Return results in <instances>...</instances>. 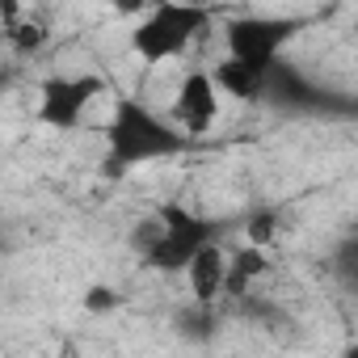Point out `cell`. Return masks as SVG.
<instances>
[{
  "label": "cell",
  "instance_id": "30bf717a",
  "mask_svg": "<svg viewBox=\"0 0 358 358\" xmlns=\"http://www.w3.org/2000/svg\"><path fill=\"white\" fill-rule=\"evenodd\" d=\"M5 38H9V47H13L17 55H38V51L47 47V38H51V26L30 13V17H22L13 30H5Z\"/></svg>",
  "mask_w": 358,
  "mask_h": 358
},
{
  "label": "cell",
  "instance_id": "7a4b0ae2",
  "mask_svg": "<svg viewBox=\"0 0 358 358\" xmlns=\"http://www.w3.org/2000/svg\"><path fill=\"white\" fill-rule=\"evenodd\" d=\"M211 13L203 5H186V0H160L143 17H135L131 30V51L143 64H169L182 59L199 38H207Z\"/></svg>",
  "mask_w": 358,
  "mask_h": 358
},
{
  "label": "cell",
  "instance_id": "4fadbf2b",
  "mask_svg": "<svg viewBox=\"0 0 358 358\" xmlns=\"http://www.w3.org/2000/svg\"><path fill=\"white\" fill-rule=\"evenodd\" d=\"M85 308H89V312H114V308H118V291H110V287H89V291H85Z\"/></svg>",
  "mask_w": 358,
  "mask_h": 358
},
{
  "label": "cell",
  "instance_id": "52a82bcc",
  "mask_svg": "<svg viewBox=\"0 0 358 358\" xmlns=\"http://www.w3.org/2000/svg\"><path fill=\"white\" fill-rule=\"evenodd\" d=\"M186 282H190V295L199 303H215L228 291V257L215 241L194 253V262L186 266Z\"/></svg>",
  "mask_w": 358,
  "mask_h": 358
},
{
  "label": "cell",
  "instance_id": "8fae6325",
  "mask_svg": "<svg viewBox=\"0 0 358 358\" xmlns=\"http://www.w3.org/2000/svg\"><path fill=\"white\" fill-rule=\"evenodd\" d=\"M333 274H337V282H341L350 295H358V232L337 245V253H333Z\"/></svg>",
  "mask_w": 358,
  "mask_h": 358
},
{
  "label": "cell",
  "instance_id": "8992f818",
  "mask_svg": "<svg viewBox=\"0 0 358 358\" xmlns=\"http://www.w3.org/2000/svg\"><path fill=\"white\" fill-rule=\"evenodd\" d=\"M220 97H224V89L215 85V72L194 68V72L182 76V85H177L169 114H173V122L182 127L190 139H199V135H207V131L215 127V118H220Z\"/></svg>",
  "mask_w": 358,
  "mask_h": 358
},
{
  "label": "cell",
  "instance_id": "6da1fadb",
  "mask_svg": "<svg viewBox=\"0 0 358 358\" xmlns=\"http://www.w3.org/2000/svg\"><path fill=\"white\" fill-rule=\"evenodd\" d=\"M190 148V135L169 122L164 114H156L152 106L135 101V97H118L114 114L106 122V164L110 173H127L152 160H169L182 156Z\"/></svg>",
  "mask_w": 358,
  "mask_h": 358
},
{
  "label": "cell",
  "instance_id": "9c48e42d",
  "mask_svg": "<svg viewBox=\"0 0 358 358\" xmlns=\"http://www.w3.org/2000/svg\"><path fill=\"white\" fill-rule=\"evenodd\" d=\"M211 72H215V85H220L228 97H236V101H253V97H262V89H266V80H262L253 68H245L241 59H232V55H224Z\"/></svg>",
  "mask_w": 358,
  "mask_h": 358
},
{
  "label": "cell",
  "instance_id": "3957f363",
  "mask_svg": "<svg viewBox=\"0 0 358 358\" xmlns=\"http://www.w3.org/2000/svg\"><path fill=\"white\" fill-rule=\"evenodd\" d=\"M215 241V224L186 211V207H160V232L148 245L143 262L160 274H186V266L194 262L199 249H207Z\"/></svg>",
  "mask_w": 358,
  "mask_h": 358
},
{
  "label": "cell",
  "instance_id": "5bb4252c",
  "mask_svg": "<svg viewBox=\"0 0 358 358\" xmlns=\"http://www.w3.org/2000/svg\"><path fill=\"white\" fill-rule=\"evenodd\" d=\"M114 9H118L122 17H143V13H148V0H114Z\"/></svg>",
  "mask_w": 358,
  "mask_h": 358
},
{
  "label": "cell",
  "instance_id": "ba28073f",
  "mask_svg": "<svg viewBox=\"0 0 358 358\" xmlns=\"http://www.w3.org/2000/svg\"><path fill=\"white\" fill-rule=\"evenodd\" d=\"M266 270H270V262H266V249L262 245H249V249L232 253L228 257V295L249 299L253 295V282L266 278Z\"/></svg>",
  "mask_w": 358,
  "mask_h": 358
},
{
  "label": "cell",
  "instance_id": "277c9868",
  "mask_svg": "<svg viewBox=\"0 0 358 358\" xmlns=\"http://www.w3.org/2000/svg\"><path fill=\"white\" fill-rule=\"evenodd\" d=\"M299 30H303L299 17H232L224 26V43L232 59H241L245 68H253L266 80Z\"/></svg>",
  "mask_w": 358,
  "mask_h": 358
},
{
  "label": "cell",
  "instance_id": "7c38bea8",
  "mask_svg": "<svg viewBox=\"0 0 358 358\" xmlns=\"http://www.w3.org/2000/svg\"><path fill=\"white\" fill-rule=\"evenodd\" d=\"M245 236H249V245L270 249V241L278 236V211H270V207L253 211V215H249V224H245Z\"/></svg>",
  "mask_w": 358,
  "mask_h": 358
},
{
  "label": "cell",
  "instance_id": "5b68a950",
  "mask_svg": "<svg viewBox=\"0 0 358 358\" xmlns=\"http://www.w3.org/2000/svg\"><path fill=\"white\" fill-rule=\"evenodd\" d=\"M106 93V80L97 72H68V76H47L38 85V122L55 131H72L89 118L93 101Z\"/></svg>",
  "mask_w": 358,
  "mask_h": 358
}]
</instances>
